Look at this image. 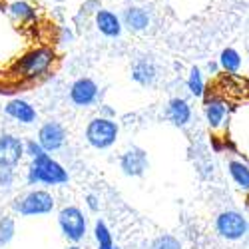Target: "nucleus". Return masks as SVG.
Segmentation results:
<instances>
[{"label":"nucleus","mask_w":249,"mask_h":249,"mask_svg":"<svg viewBox=\"0 0 249 249\" xmlns=\"http://www.w3.org/2000/svg\"><path fill=\"white\" fill-rule=\"evenodd\" d=\"M94 22H96L98 32L108 36V38H118L124 30L122 16L116 14L114 10H108V8H98L96 16H94Z\"/></svg>","instance_id":"nucleus-12"},{"label":"nucleus","mask_w":249,"mask_h":249,"mask_svg":"<svg viewBox=\"0 0 249 249\" xmlns=\"http://www.w3.org/2000/svg\"><path fill=\"white\" fill-rule=\"evenodd\" d=\"M219 68L227 74H237L241 70V56L235 48H225L219 56Z\"/></svg>","instance_id":"nucleus-19"},{"label":"nucleus","mask_w":249,"mask_h":249,"mask_svg":"<svg viewBox=\"0 0 249 249\" xmlns=\"http://www.w3.org/2000/svg\"><path fill=\"white\" fill-rule=\"evenodd\" d=\"M68 249H82V247H78V245H72V247H68Z\"/></svg>","instance_id":"nucleus-31"},{"label":"nucleus","mask_w":249,"mask_h":249,"mask_svg":"<svg viewBox=\"0 0 249 249\" xmlns=\"http://www.w3.org/2000/svg\"><path fill=\"white\" fill-rule=\"evenodd\" d=\"M4 112H6V116L8 118H12L14 122H18V124H34L36 120H38V112H36V108L32 106L30 102H26V100H20V98H14V100H10L6 106H4Z\"/></svg>","instance_id":"nucleus-14"},{"label":"nucleus","mask_w":249,"mask_h":249,"mask_svg":"<svg viewBox=\"0 0 249 249\" xmlns=\"http://www.w3.org/2000/svg\"><path fill=\"white\" fill-rule=\"evenodd\" d=\"M148 154L143 152L142 148H138V146H132L130 150H126L122 154V158H120V168H122V172L126 174V176H130V178H140V176H143L146 174V170H148Z\"/></svg>","instance_id":"nucleus-11"},{"label":"nucleus","mask_w":249,"mask_h":249,"mask_svg":"<svg viewBox=\"0 0 249 249\" xmlns=\"http://www.w3.org/2000/svg\"><path fill=\"white\" fill-rule=\"evenodd\" d=\"M0 10H4V2H2V0H0Z\"/></svg>","instance_id":"nucleus-30"},{"label":"nucleus","mask_w":249,"mask_h":249,"mask_svg":"<svg viewBox=\"0 0 249 249\" xmlns=\"http://www.w3.org/2000/svg\"><path fill=\"white\" fill-rule=\"evenodd\" d=\"M6 10L12 16V20H16V22H20V24H32L38 20L36 6H32L30 2H26V0H14V2L8 4Z\"/></svg>","instance_id":"nucleus-15"},{"label":"nucleus","mask_w":249,"mask_h":249,"mask_svg":"<svg viewBox=\"0 0 249 249\" xmlns=\"http://www.w3.org/2000/svg\"><path fill=\"white\" fill-rule=\"evenodd\" d=\"M168 118L176 124V126H185L192 120V106L188 104V100L183 98H174L168 104Z\"/></svg>","instance_id":"nucleus-16"},{"label":"nucleus","mask_w":249,"mask_h":249,"mask_svg":"<svg viewBox=\"0 0 249 249\" xmlns=\"http://www.w3.org/2000/svg\"><path fill=\"white\" fill-rule=\"evenodd\" d=\"M28 181L32 185L44 183V185H64L68 183V172L64 170V165L52 160L50 154L36 158L28 165Z\"/></svg>","instance_id":"nucleus-2"},{"label":"nucleus","mask_w":249,"mask_h":249,"mask_svg":"<svg viewBox=\"0 0 249 249\" xmlns=\"http://www.w3.org/2000/svg\"><path fill=\"white\" fill-rule=\"evenodd\" d=\"M14 210L20 215H46L54 210V197L50 192L46 190H34L30 194H26L24 197L16 199Z\"/></svg>","instance_id":"nucleus-5"},{"label":"nucleus","mask_w":249,"mask_h":249,"mask_svg":"<svg viewBox=\"0 0 249 249\" xmlns=\"http://www.w3.org/2000/svg\"><path fill=\"white\" fill-rule=\"evenodd\" d=\"M58 225L66 239L78 243L84 239L86 230H88V221L84 217V212L76 205H68L58 213Z\"/></svg>","instance_id":"nucleus-4"},{"label":"nucleus","mask_w":249,"mask_h":249,"mask_svg":"<svg viewBox=\"0 0 249 249\" xmlns=\"http://www.w3.org/2000/svg\"><path fill=\"white\" fill-rule=\"evenodd\" d=\"M152 249H181V243L172 235H161L152 243Z\"/></svg>","instance_id":"nucleus-23"},{"label":"nucleus","mask_w":249,"mask_h":249,"mask_svg":"<svg viewBox=\"0 0 249 249\" xmlns=\"http://www.w3.org/2000/svg\"><path fill=\"white\" fill-rule=\"evenodd\" d=\"M14 233H16V223L10 215H4L0 217V247L8 245L12 239H14Z\"/></svg>","instance_id":"nucleus-21"},{"label":"nucleus","mask_w":249,"mask_h":249,"mask_svg":"<svg viewBox=\"0 0 249 249\" xmlns=\"http://www.w3.org/2000/svg\"><path fill=\"white\" fill-rule=\"evenodd\" d=\"M98 249H120V247L114 245V243H110V245H98Z\"/></svg>","instance_id":"nucleus-29"},{"label":"nucleus","mask_w":249,"mask_h":249,"mask_svg":"<svg viewBox=\"0 0 249 249\" xmlns=\"http://www.w3.org/2000/svg\"><path fill=\"white\" fill-rule=\"evenodd\" d=\"M122 24L130 32H146L152 24L150 12L142 6H128L122 12Z\"/></svg>","instance_id":"nucleus-13"},{"label":"nucleus","mask_w":249,"mask_h":249,"mask_svg":"<svg viewBox=\"0 0 249 249\" xmlns=\"http://www.w3.org/2000/svg\"><path fill=\"white\" fill-rule=\"evenodd\" d=\"M48 152L40 146V142L38 140H30V142H26V156L30 158V160H36V158H42V156H46Z\"/></svg>","instance_id":"nucleus-24"},{"label":"nucleus","mask_w":249,"mask_h":249,"mask_svg":"<svg viewBox=\"0 0 249 249\" xmlns=\"http://www.w3.org/2000/svg\"><path fill=\"white\" fill-rule=\"evenodd\" d=\"M156 66L150 60H138L132 68V80L138 82L140 86H150L156 80Z\"/></svg>","instance_id":"nucleus-18"},{"label":"nucleus","mask_w":249,"mask_h":249,"mask_svg":"<svg viewBox=\"0 0 249 249\" xmlns=\"http://www.w3.org/2000/svg\"><path fill=\"white\" fill-rule=\"evenodd\" d=\"M38 142L48 154L58 152L64 148V143H66V130L58 122H46L38 130Z\"/></svg>","instance_id":"nucleus-10"},{"label":"nucleus","mask_w":249,"mask_h":249,"mask_svg":"<svg viewBox=\"0 0 249 249\" xmlns=\"http://www.w3.org/2000/svg\"><path fill=\"white\" fill-rule=\"evenodd\" d=\"M227 170H230V176L235 181L237 188L241 192L249 194V163H245L239 158H233V160H230V163H227Z\"/></svg>","instance_id":"nucleus-17"},{"label":"nucleus","mask_w":249,"mask_h":249,"mask_svg":"<svg viewBox=\"0 0 249 249\" xmlns=\"http://www.w3.org/2000/svg\"><path fill=\"white\" fill-rule=\"evenodd\" d=\"M215 230L223 239L230 241H237L241 239L245 233H249V223L247 219L239 213V212H221L215 219Z\"/></svg>","instance_id":"nucleus-6"},{"label":"nucleus","mask_w":249,"mask_h":249,"mask_svg":"<svg viewBox=\"0 0 249 249\" xmlns=\"http://www.w3.org/2000/svg\"><path fill=\"white\" fill-rule=\"evenodd\" d=\"M26 154V143L14 134H0V168H16Z\"/></svg>","instance_id":"nucleus-7"},{"label":"nucleus","mask_w":249,"mask_h":249,"mask_svg":"<svg viewBox=\"0 0 249 249\" xmlns=\"http://www.w3.org/2000/svg\"><path fill=\"white\" fill-rule=\"evenodd\" d=\"M86 203H88V207H90V212H98V210H100V205H98V197H96L94 194H90V196L86 197Z\"/></svg>","instance_id":"nucleus-26"},{"label":"nucleus","mask_w":249,"mask_h":249,"mask_svg":"<svg viewBox=\"0 0 249 249\" xmlns=\"http://www.w3.org/2000/svg\"><path fill=\"white\" fill-rule=\"evenodd\" d=\"M118 134H120L118 122L114 118H106V116L92 118L88 122V126H86V140L96 150L112 148L116 143V140H118Z\"/></svg>","instance_id":"nucleus-3"},{"label":"nucleus","mask_w":249,"mask_h":249,"mask_svg":"<svg viewBox=\"0 0 249 249\" xmlns=\"http://www.w3.org/2000/svg\"><path fill=\"white\" fill-rule=\"evenodd\" d=\"M94 237H96L98 245H110V243H114L112 241V231L108 230V225L104 223L102 219H98L96 225H94Z\"/></svg>","instance_id":"nucleus-22"},{"label":"nucleus","mask_w":249,"mask_h":249,"mask_svg":"<svg viewBox=\"0 0 249 249\" xmlns=\"http://www.w3.org/2000/svg\"><path fill=\"white\" fill-rule=\"evenodd\" d=\"M56 62V52L50 46H36L22 54L12 66V74L24 82H36L44 78Z\"/></svg>","instance_id":"nucleus-1"},{"label":"nucleus","mask_w":249,"mask_h":249,"mask_svg":"<svg viewBox=\"0 0 249 249\" xmlns=\"http://www.w3.org/2000/svg\"><path fill=\"white\" fill-rule=\"evenodd\" d=\"M100 88L92 78H78L70 86V100L78 108H88L98 102Z\"/></svg>","instance_id":"nucleus-8"},{"label":"nucleus","mask_w":249,"mask_h":249,"mask_svg":"<svg viewBox=\"0 0 249 249\" xmlns=\"http://www.w3.org/2000/svg\"><path fill=\"white\" fill-rule=\"evenodd\" d=\"M12 183H14L12 168H0V188H10Z\"/></svg>","instance_id":"nucleus-25"},{"label":"nucleus","mask_w":249,"mask_h":249,"mask_svg":"<svg viewBox=\"0 0 249 249\" xmlns=\"http://www.w3.org/2000/svg\"><path fill=\"white\" fill-rule=\"evenodd\" d=\"M188 90L192 96L196 98H201L205 94V80H203V74L199 68H192L190 70V76H188Z\"/></svg>","instance_id":"nucleus-20"},{"label":"nucleus","mask_w":249,"mask_h":249,"mask_svg":"<svg viewBox=\"0 0 249 249\" xmlns=\"http://www.w3.org/2000/svg\"><path fill=\"white\" fill-rule=\"evenodd\" d=\"M203 114L212 130H221L225 128L227 118H230V104L221 96H210L203 102Z\"/></svg>","instance_id":"nucleus-9"},{"label":"nucleus","mask_w":249,"mask_h":249,"mask_svg":"<svg viewBox=\"0 0 249 249\" xmlns=\"http://www.w3.org/2000/svg\"><path fill=\"white\" fill-rule=\"evenodd\" d=\"M217 68H219V64H215V62H210V64H207V70H210V74H215Z\"/></svg>","instance_id":"nucleus-28"},{"label":"nucleus","mask_w":249,"mask_h":249,"mask_svg":"<svg viewBox=\"0 0 249 249\" xmlns=\"http://www.w3.org/2000/svg\"><path fill=\"white\" fill-rule=\"evenodd\" d=\"M72 38H74V36H72L70 30H66V28L62 30V42H64V44H66V42H72Z\"/></svg>","instance_id":"nucleus-27"}]
</instances>
